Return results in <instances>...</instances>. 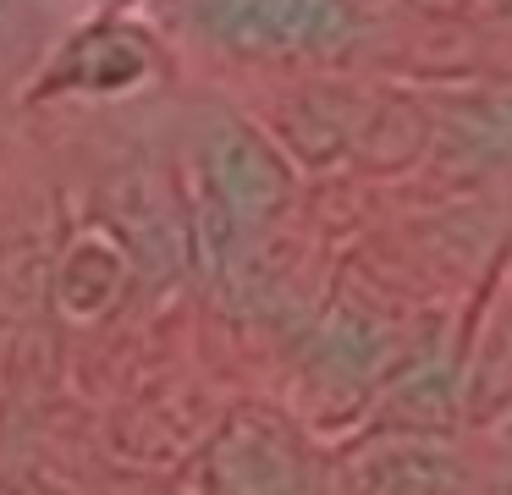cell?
<instances>
[{"label": "cell", "mask_w": 512, "mask_h": 495, "mask_svg": "<svg viewBox=\"0 0 512 495\" xmlns=\"http://www.w3.org/2000/svg\"><path fill=\"white\" fill-rule=\"evenodd\" d=\"M441 6H446V0H441ZM452 6H457V0H452Z\"/></svg>", "instance_id": "cell-9"}, {"label": "cell", "mask_w": 512, "mask_h": 495, "mask_svg": "<svg viewBox=\"0 0 512 495\" xmlns=\"http://www.w3.org/2000/svg\"><path fill=\"white\" fill-rule=\"evenodd\" d=\"M468 468L441 446H375L347 468V495H463Z\"/></svg>", "instance_id": "cell-5"}, {"label": "cell", "mask_w": 512, "mask_h": 495, "mask_svg": "<svg viewBox=\"0 0 512 495\" xmlns=\"http://www.w3.org/2000/svg\"><path fill=\"white\" fill-rule=\"evenodd\" d=\"M199 28L237 55H331L358 33L353 0H199Z\"/></svg>", "instance_id": "cell-1"}, {"label": "cell", "mask_w": 512, "mask_h": 495, "mask_svg": "<svg viewBox=\"0 0 512 495\" xmlns=\"http://www.w3.org/2000/svg\"><path fill=\"white\" fill-rule=\"evenodd\" d=\"M122 286H127V253L111 237H83L56 275V303L72 319H94L122 297Z\"/></svg>", "instance_id": "cell-6"}, {"label": "cell", "mask_w": 512, "mask_h": 495, "mask_svg": "<svg viewBox=\"0 0 512 495\" xmlns=\"http://www.w3.org/2000/svg\"><path fill=\"white\" fill-rule=\"evenodd\" d=\"M457 418L452 402V374L441 363H424L402 380V391L391 396V424H408V429H446Z\"/></svg>", "instance_id": "cell-7"}, {"label": "cell", "mask_w": 512, "mask_h": 495, "mask_svg": "<svg viewBox=\"0 0 512 495\" xmlns=\"http://www.w3.org/2000/svg\"><path fill=\"white\" fill-rule=\"evenodd\" d=\"M210 490L215 495H309V462L287 418L265 407H243L210 446Z\"/></svg>", "instance_id": "cell-3"}, {"label": "cell", "mask_w": 512, "mask_h": 495, "mask_svg": "<svg viewBox=\"0 0 512 495\" xmlns=\"http://www.w3.org/2000/svg\"><path fill=\"white\" fill-rule=\"evenodd\" d=\"M496 11H512V0H496Z\"/></svg>", "instance_id": "cell-8"}, {"label": "cell", "mask_w": 512, "mask_h": 495, "mask_svg": "<svg viewBox=\"0 0 512 495\" xmlns=\"http://www.w3.org/2000/svg\"><path fill=\"white\" fill-rule=\"evenodd\" d=\"M501 495H512V490H501Z\"/></svg>", "instance_id": "cell-10"}, {"label": "cell", "mask_w": 512, "mask_h": 495, "mask_svg": "<svg viewBox=\"0 0 512 495\" xmlns=\"http://www.w3.org/2000/svg\"><path fill=\"white\" fill-rule=\"evenodd\" d=\"M199 171H204V204L221 209L237 226H259L292 198L287 160L276 154V143L265 132L243 127V121H221L204 138Z\"/></svg>", "instance_id": "cell-2"}, {"label": "cell", "mask_w": 512, "mask_h": 495, "mask_svg": "<svg viewBox=\"0 0 512 495\" xmlns=\"http://www.w3.org/2000/svg\"><path fill=\"white\" fill-rule=\"evenodd\" d=\"M155 66V39L133 22H94L61 50V61L50 66V77L39 83V94H122V88L144 83Z\"/></svg>", "instance_id": "cell-4"}]
</instances>
